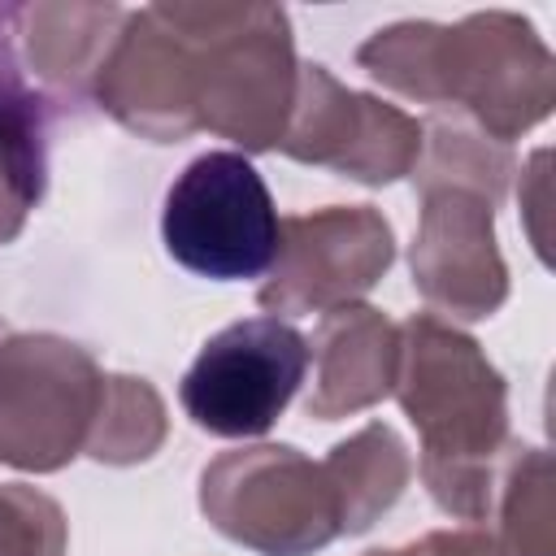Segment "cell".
I'll list each match as a JSON object with an SVG mask.
<instances>
[{
  "label": "cell",
  "instance_id": "cell-3",
  "mask_svg": "<svg viewBox=\"0 0 556 556\" xmlns=\"http://www.w3.org/2000/svg\"><path fill=\"white\" fill-rule=\"evenodd\" d=\"M200 56V126L261 152L282 139L295 91L287 13L274 4H182Z\"/></svg>",
  "mask_w": 556,
  "mask_h": 556
},
{
  "label": "cell",
  "instance_id": "cell-8",
  "mask_svg": "<svg viewBox=\"0 0 556 556\" xmlns=\"http://www.w3.org/2000/svg\"><path fill=\"white\" fill-rule=\"evenodd\" d=\"M278 143L295 161L330 165L361 182H391L413 165L421 126L391 104L348 91L326 65H300L295 126Z\"/></svg>",
  "mask_w": 556,
  "mask_h": 556
},
{
  "label": "cell",
  "instance_id": "cell-14",
  "mask_svg": "<svg viewBox=\"0 0 556 556\" xmlns=\"http://www.w3.org/2000/svg\"><path fill=\"white\" fill-rule=\"evenodd\" d=\"M0 556H61V508L26 486H4Z\"/></svg>",
  "mask_w": 556,
  "mask_h": 556
},
{
  "label": "cell",
  "instance_id": "cell-6",
  "mask_svg": "<svg viewBox=\"0 0 556 556\" xmlns=\"http://www.w3.org/2000/svg\"><path fill=\"white\" fill-rule=\"evenodd\" d=\"M308 356L313 348L291 321L248 317L200 348L182 374L178 400L200 430L217 439H256L300 391Z\"/></svg>",
  "mask_w": 556,
  "mask_h": 556
},
{
  "label": "cell",
  "instance_id": "cell-10",
  "mask_svg": "<svg viewBox=\"0 0 556 556\" xmlns=\"http://www.w3.org/2000/svg\"><path fill=\"white\" fill-rule=\"evenodd\" d=\"M413 274L426 300L460 317H486L504 300V265L491 239V204L465 191L430 195L426 226L413 252Z\"/></svg>",
  "mask_w": 556,
  "mask_h": 556
},
{
  "label": "cell",
  "instance_id": "cell-5",
  "mask_svg": "<svg viewBox=\"0 0 556 556\" xmlns=\"http://www.w3.org/2000/svg\"><path fill=\"white\" fill-rule=\"evenodd\" d=\"M200 504L222 534L265 556H304L343 530L326 465H308L295 447L222 456L204 469Z\"/></svg>",
  "mask_w": 556,
  "mask_h": 556
},
{
  "label": "cell",
  "instance_id": "cell-15",
  "mask_svg": "<svg viewBox=\"0 0 556 556\" xmlns=\"http://www.w3.org/2000/svg\"><path fill=\"white\" fill-rule=\"evenodd\" d=\"M117 395H122V417H130L148 395H152V387L148 382H135V378H117ZM122 443H126V460H135V456H148L152 452V434H143V426H135V421H122Z\"/></svg>",
  "mask_w": 556,
  "mask_h": 556
},
{
  "label": "cell",
  "instance_id": "cell-1",
  "mask_svg": "<svg viewBox=\"0 0 556 556\" xmlns=\"http://www.w3.org/2000/svg\"><path fill=\"white\" fill-rule=\"evenodd\" d=\"M356 61L404 96L473 109L500 139L552 104V56L517 13H473L460 26L400 22L378 30Z\"/></svg>",
  "mask_w": 556,
  "mask_h": 556
},
{
  "label": "cell",
  "instance_id": "cell-9",
  "mask_svg": "<svg viewBox=\"0 0 556 556\" xmlns=\"http://www.w3.org/2000/svg\"><path fill=\"white\" fill-rule=\"evenodd\" d=\"M274 282L261 287L265 308H330L378 282L391 265V226L369 208H326L282 222Z\"/></svg>",
  "mask_w": 556,
  "mask_h": 556
},
{
  "label": "cell",
  "instance_id": "cell-13",
  "mask_svg": "<svg viewBox=\"0 0 556 556\" xmlns=\"http://www.w3.org/2000/svg\"><path fill=\"white\" fill-rule=\"evenodd\" d=\"M343 530H365L404 486V447L387 426L361 430L352 443H339L326 460Z\"/></svg>",
  "mask_w": 556,
  "mask_h": 556
},
{
  "label": "cell",
  "instance_id": "cell-12",
  "mask_svg": "<svg viewBox=\"0 0 556 556\" xmlns=\"http://www.w3.org/2000/svg\"><path fill=\"white\" fill-rule=\"evenodd\" d=\"M126 13L113 4H35L22 9L17 35H26L30 65L74 96L96 83Z\"/></svg>",
  "mask_w": 556,
  "mask_h": 556
},
{
  "label": "cell",
  "instance_id": "cell-7",
  "mask_svg": "<svg viewBox=\"0 0 556 556\" xmlns=\"http://www.w3.org/2000/svg\"><path fill=\"white\" fill-rule=\"evenodd\" d=\"M104 382L83 348L52 334L0 348V460L22 469L65 465L96 421Z\"/></svg>",
  "mask_w": 556,
  "mask_h": 556
},
{
  "label": "cell",
  "instance_id": "cell-2",
  "mask_svg": "<svg viewBox=\"0 0 556 556\" xmlns=\"http://www.w3.org/2000/svg\"><path fill=\"white\" fill-rule=\"evenodd\" d=\"M400 404L426 439V482L447 513L478 517L486 456L504 439V387L478 343L434 317L404 326L395 361Z\"/></svg>",
  "mask_w": 556,
  "mask_h": 556
},
{
  "label": "cell",
  "instance_id": "cell-4",
  "mask_svg": "<svg viewBox=\"0 0 556 556\" xmlns=\"http://www.w3.org/2000/svg\"><path fill=\"white\" fill-rule=\"evenodd\" d=\"M161 239L182 269L213 282H243L274 269L282 222L243 152H204L169 182Z\"/></svg>",
  "mask_w": 556,
  "mask_h": 556
},
{
  "label": "cell",
  "instance_id": "cell-11",
  "mask_svg": "<svg viewBox=\"0 0 556 556\" xmlns=\"http://www.w3.org/2000/svg\"><path fill=\"white\" fill-rule=\"evenodd\" d=\"M317 356H321V378L308 400V413L330 421L391 391L400 343L395 330L374 308H343L321 326Z\"/></svg>",
  "mask_w": 556,
  "mask_h": 556
},
{
  "label": "cell",
  "instance_id": "cell-16",
  "mask_svg": "<svg viewBox=\"0 0 556 556\" xmlns=\"http://www.w3.org/2000/svg\"><path fill=\"white\" fill-rule=\"evenodd\" d=\"M369 556H426L421 547H413V552H369Z\"/></svg>",
  "mask_w": 556,
  "mask_h": 556
}]
</instances>
